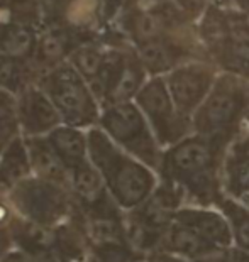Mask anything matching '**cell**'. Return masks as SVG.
I'll list each match as a JSON object with an SVG mask.
<instances>
[{
	"label": "cell",
	"mask_w": 249,
	"mask_h": 262,
	"mask_svg": "<svg viewBox=\"0 0 249 262\" xmlns=\"http://www.w3.org/2000/svg\"><path fill=\"white\" fill-rule=\"evenodd\" d=\"M43 26H56L73 32L83 41L100 37L103 24L102 0H41Z\"/></svg>",
	"instance_id": "cell-11"
},
{
	"label": "cell",
	"mask_w": 249,
	"mask_h": 262,
	"mask_svg": "<svg viewBox=\"0 0 249 262\" xmlns=\"http://www.w3.org/2000/svg\"><path fill=\"white\" fill-rule=\"evenodd\" d=\"M171 4L188 22L195 26H198V22L203 19V15L212 5L210 0H171Z\"/></svg>",
	"instance_id": "cell-26"
},
{
	"label": "cell",
	"mask_w": 249,
	"mask_h": 262,
	"mask_svg": "<svg viewBox=\"0 0 249 262\" xmlns=\"http://www.w3.org/2000/svg\"><path fill=\"white\" fill-rule=\"evenodd\" d=\"M173 219L186 225L188 228H192L198 237L203 238L217 252L234 245L229 220L225 219V215L219 208L185 205L175 211Z\"/></svg>",
	"instance_id": "cell-14"
},
{
	"label": "cell",
	"mask_w": 249,
	"mask_h": 262,
	"mask_svg": "<svg viewBox=\"0 0 249 262\" xmlns=\"http://www.w3.org/2000/svg\"><path fill=\"white\" fill-rule=\"evenodd\" d=\"M247 124H249V115H247Z\"/></svg>",
	"instance_id": "cell-35"
},
{
	"label": "cell",
	"mask_w": 249,
	"mask_h": 262,
	"mask_svg": "<svg viewBox=\"0 0 249 262\" xmlns=\"http://www.w3.org/2000/svg\"><path fill=\"white\" fill-rule=\"evenodd\" d=\"M232 7L241 10L242 14L249 15V0H232Z\"/></svg>",
	"instance_id": "cell-31"
},
{
	"label": "cell",
	"mask_w": 249,
	"mask_h": 262,
	"mask_svg": "<svg viewBox=\"0 0 249 262\" xmlns=\"http://www.w3.org/2000/svg\"><path fill=\"white\" fill-rule=\"evenodd\" d=\"M198 36L210 63L249 81V15L234 7L210 5L198 22Z\"/></svg>",
	"instance_id": "cell-3"
},
{
	"label": "cell",
	"mask_w": 249,
	"mask_h": 262,
	"mask_svg": "<svg viewBox=\"0 0 249 262\" xmlns=\"http://www.w3.org/2000/svg\"><path fill=\"white\" fill-rule=\"evenodd\" d=\"M132 48L161 41V39H195L198 26L188 22L171 0L158 4H141L127 0L117 22L114 24Z\"/></svg>",
	"instance_id": "cell-5"
},
{
	"label": "cell",
	"mask_w": 249,
	"mask_h": 262,
	"mask_svg": "<svg viewBox=\"0 0 249 262\" xmlns=\"http://www.w3.org/2000/svg\"><path fill=\"white\" fill-rule=\"evenodd\" d=\"M12 206L5 205L4 202H0V259L10 250V245L14 244L12 241Z\"/></svg>",
	"instance_id": "cell-27"
},
{
	"label": "cell",
	"mask_w": 249,
	"mask_h": 262,
	"mask_svg": "<svg viewBox=\"0 0 249 262\" xmlns=\"http://www.w3.org/2000/svg\"><path fill=\"white\" fill-rule=\"evenodd\" d=\"M98 127L126 152L154 171H159L163 147L136 102L107 105L102 108Z\"/></svg>",
	"instance_id": "cell-7"
},
{
	"label": "cell",
	"mask_w": 249,
	"mask_h": 262,
	"mask_svg": "<svg viewBox=\"0 0 249 262\" xmlns=\"http://www.w3.org/2000/svg\"><path fill=\"white\" fill-rule=\"evenodd\" d=\"M163 252H170L175 255H180V257H185L188 260H200L205 259L209 255L217 254V250L197 235L192 228H188L186 225L180 224L175 219L171 220V224L166 228L164 235H163V242H161V249ZM222 252V250H220Z\"/></svg>",
	"instance_id": "cell-20"
},
{
	"label": "cell",
	"mask_w": 249,
	"mask_h": 262,
	"mask_svg": "<svg viewBox=\"0 0 249 262\" xmlns=\"http://www.w3.org/2000/svg\"><path fill=\"white\" fill-rule=\"evenodd\" d=\"M220 70L207 59H192L163 76L171 98L178 110L186 117H193L197 108L212 90Z\"/></svg>",
	"instance_id": "cell-10"
},
{
	"label": "cell",
	"mask_w": 249,
	"mask_h": 262,
	"mask_svg": "<svg viewBox=\"0 0 249 262\" xmlns=\"http://www.w3.org/2000/svg\"><path fill=\"white\" fill-rule=\"evenodd\" d=\"M249 81L220 71L207 98L192 117L193 134L231 144L247 124Z\"/></svg>",
	"instance_id": "cell-4"
},
{
	"label": "cell",
	"mask_w": 249,
	"mask_h": 262,
	"mask_svg": "<svg viewBox=\"0 0 249 262\" xmlns=\"http://www.w3.org/2000/svg\"><path fill=\"white\" fill-rule=\"evenodd\" d=\"M17 136H20L17 120V97L0 88V152Z\"/></svg>",
	"instance_id": "cell-25"
},
{
	"label": "cell",
	"mask_w": 249,
	"mask_h": 262,
	"mask_svg": "<svg viewBox=\"0 0 249 262\" xmlns=\"http://www.w3.org/2000/svg\"><path fill=\"white\" fill-rule=\"evenodd\" d=\"M217 208L229 220L234 245L249 252V206L222 194V198L217 203Z\"/></svg>",
	"instance_id": "cell-24"
},
{
	"label": "cell",
	"mask_w": 249,
	"mask_h": 262,
	"mask_svg": "<svg viewBox=\"0 0 249 262\" xmlns=\"http://www.w3.org/2000/svg\"><path fill=\"white\" fill-rule=\"evenodd\" d=\"M39 27L10 19H0V53L31 63L34 58Z\"/></svg>",
	"instance_id": "cell-19"
},
{
	"label": "cell",
	"mask_w": 249,
	"mask_h": 262,
	"mask_svg": "<svg viewBox=\"0 0 249 262\" xmlns=\"http://www.w3.org/2000/svg\"><path fill=\"white\" fill-rule=\"evenodd\" d=\"M229 144L190 134L163 150L159 180L183 191L186 202L217 208L222 198V161Z\"/></svg>",
	"instance_id": "cell-1"
},
{
	"label": "cell",
	"mask_w": 249,
	"mask_h": 262,
	"mask_svg": "<svg viewBox=\"0 0 249 262\" xmlns=\"http://www.w3.org/2000/svg\"><path fill=\"white\" fill-rule=\"evenodd\" d=\"M224 194L249 206V124L232 139L222 161Z\"/></svg>",
	"instance_id": "cell-15"
},
{
	"label": "cell",
	"mask_w": 249,
	"mask_h": 262,
	"mask_svg": "<svg viewBox=\"0 0 249 262\" xmlns=\"http://www.w3.org/2000/svg\"><path fill=\"white\" fill-rule=\"evenodd\" d=\"M17 120L22 137L48 136L63 124L51 98L37 83H32L17 95Z\"/></svg>",
	"instance_id": "cell-13"
},
{
	"label": "cell",
	"mask_w": 249,
	"mask_h": 262,
	"mask_svg": "<svg viewBox=\"0 0 249 262\" xmlns=\"http://www.w3.org/2000/svg\"><path fill=\"white\" fill-rule=\"evenodd\" d=\"M215 7H232V0H210Z\"/></svg>",
	"instance_id": "cell-32"
},
{
	"label": "cell",
	"mask_w": 249,
	"mask_h": 262,
	"mask_svg": "<svg viewBox=\"0 0 249 262\" xmlns=\"http://www.w3.org/2000/svg\"><path fill=\"white\" fill-rule=\"evenodd\" d=\"M9 205L20 219L37 225H59L73 219L76 206L70 189L58 183L31 176L7 194Z\"/></svg>",
	"instance_id": "cell-8"
},
{
	"label": "cell",
	"mask_w": 249,
	"mask_h": 262,
	"mask_svg": "<svg viewBox=\"0 0 249 262\" xmlns=\"http://www.w3.org/2000/svg\"><path fill=\"white\" fill-rule=\"evenodd\" d=\"M88 134V158L120 208L131 211L151 196L159 183L158 172L120 149L100 127Z\"/></svg>",
	"instance_id": "cell-2"
},
{
	"label": "cell",
	"mask_w": 249,
	"mask_h": 262,
	"mask_svg": "<svg viewBox=\"0 0 249 262\" xmlns=\"http://www.w3.org/2000/svg\"><path fill=\"white\" fill-rule=\"evenodd\" d=\"M149 78L166 76L170 71L192 59H207L200 37L195 39H161L134 48ZM209 61V59H207Z\"/></svg>",
	"instance_id": "cell-12"
},
{
	"label": "cell",
	"mask_w": 249,
	"mask_h": 262,
	"mask_svg": "<svg viewBox=\"0 0 249 262\" xmlns=\"http://www.w3.org/2000/svg\"><path fill=\"white\" fill-rule=\"evenodd\" d=\"M81 42H85L81 37L63 29V27L43 26L39 29V36H37L34 58L31 61L32 68L37 73V80L44 73H48L49 70L56 68V66L63 64L65 61H68L71 53Z\"/></svg>",
	"instance_id": "cell-16"
},
{
	"label": "cell",
	"mask_w": 249,
	"mask_h": 262,
	"mask_svg": "<svg viewBox=\"0 0 249 262\" xmlns=\"http://www.w3.org/2000/svg\"><path fill=\"white\" fill-rule=\"evenodd\" d=\"M88 262H98V260H88Z\"/></svg>",
	"instance_id": "cell-34"
},
{
	"label": "cell",
	"mask_w": 249,
	"mask_h": 262,
	"mask_svg": "<svg viewBox=\"0 0 249 262\" xmlns=\"http://www.w3.org/2000/svg\"><path fill=\"white\" fill-rule=\"evenodd\" d=\"M46 137L68 171L90 161L88 158V134L85 129L61 124L49 132Z\"/></svg>",
	"instance_id": "cell-21"
},
{
	"label": "cell",
	"mask_w": 249,
	"mask_h": 262,
	"mask_svg": "<svg viewBox=\"0 0 249 262\" xmlns=\"http://www.w3.org/2000/svg\"><path fill=\"white\" fill-rule=\"evenodd\" d=\"M195 262H249V252L244 249H239V247H236V245H232V247L222 250V252L209 255V257L195 260Z\"/></svg>",
	"instance_id": "cell-28"
},
{
	"label": "cell",
	"mask_w": 249,
	"mask_h": 262,
	"mask_svg": "<svg viewBox=\"0 0 249 262\" xmlns=\"http://www.w3.org/2000/svg\"><path fill=\"white\" fill-rule=\"evenodd\" d=\"M37 85L51 98L63 124L85 130L98 125L102 105L70 61L44 73L37 80Z\"/></svg>",
	"instance_id": "cell-6"
},
{
	"label": "cell",
	"mask_w": 249,
	"mask_h": 262,
	"mask_svg": "<svg viewBox=\"0 0 249 262\" xmlns=\"http://www.w3.org/2000/svg\"><path fill=\"white\" fill-rule=\"evenodd\" d=\"M163 149L193 134L192 119L183 115L171 98L163 76L149 78L134 98Z\"/></svg>",
	"instance_id": "cell-9"
},
{
	"label": "cell",
	"mask_w": 249,
	"mask_h": 262,
	"mask_svg": "<svg viewBox=\"0 0 249 262\" xmlns=\"http://www.w3.org/2000/svg\"><path fill=\"white\" fill-rule=\"evenodd\" d=\"M146 262H193V260H188L185 257H180V255H175V254H170V252H163V250H158V252L148 255Z\"/></svg>",
	"instance_id": "cell-29"
},
{
	"label": "cell",
	"mask_w": 249,
	"mask_h": 262,
	"mask_svg": "<svg viewBox=\"0 0 249 262\" xmlns=\"http://www.w3.org/2000/svg\"><path fill=\"white\" fill-rule=\"evenodd\" d=\"M0 262H34V260L27 254L22 252V250L15 249V250H9V252L0 259Z\"/></svg>",
	"instance_id": "cell-30"
},
{
	"label": "cell",
	"mask_w": 249,
	"mask_h": 262,
	"mask_svg": "<svg viewBox=\"0 0 249 262\" xmlns=\"http://www.w3.org/2000/svg\"><path fill=\"white\" fill-rule=\"evenodd\" d=\"M34 176L26 139L14 137L0 152V196L9 194L27 178Z\"/></svg>",
	"instance_id": "cell-17"
},
{
	"label": "cell",
	"mask_w": 249,
	"mask_h": 262,
	"mask_svg": "<svg viewBox=\"0 0 249 262\" xmlns=\"http://www.w3.org/2000/svg\"><path fill=\"white\" fill-rule=\"evenodd\" d=\"M110 44L105 42L102 37L90 39V41L81 42L78 48L71 53L70 63L73 64V68L85 78L90 88L97 86V83L100 81L103 75L105 64L109 59Z\"/></svg>",
	"instance_id": "cell-22"
},
{
	"label": "cell",
	"mask_w": 249,
	"mask_h": 262,
	"mask_svg": "<svg viewBox=\"0 0 249 262\" xmlns=\"http://www.w3.org/2000/svg\"><path fill=\"white\" fill-rule=\"evenodd\" d=\"M32 83H37V73L31 63L14 59L0 53V88L17 95Z\"/></svg>",
	"instance_id": "cell-23"
},
{
	"label": "cell",
	"mask_w": 249,
	"mask_h": 262,
	"mask_svg": "<svg viewBox=\"0 0 249 262\" xmlns=\"http://www.w3.org/2000/svg\"><path fill=\"white\" fill-rule=\"evenodd\" d=\"M136 2H141V4H158V2H166V0H136Z\"/></svg>",
	"instance_id": "cell-33"
},
{
	"label": "cell",
	"mask_w": 249,
	"mask_h": 262,
	"mask_svg": "<svg viewBox=\"0 0 249 262\" xmlns=\"http://www.w3.org/2000/svg\"><path fill=\"white\" fill-rule=\"evenodd\" d=\"M26 146L29 150L32 172L43 180L58 183L70 189V171L66 169L63 161L59 159L56 150L49 144L46 136L39 137H24Z\"/></svg>",
	"instance_id": "cell-18"
},
{
	"label": "cell",
	"mask_w": 249,
	"mask_h": 262,
	"mask_svg": "<svg viewBox=\"0 0 249 262\" xmlns=\"http://www.w3.org/2000/svg\"><path fill=\"white\" fill-rule=\"evenodd\" d=\"M139 262H146V260H139Z\"/></svg>",
	"instance_id": "cell-36"
}]
</instances>
